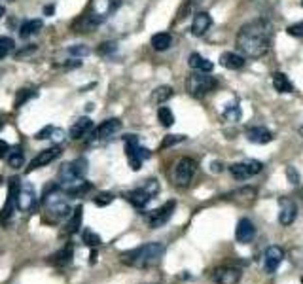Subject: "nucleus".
<instances>
[{"label": "nucleus", "instance_id": "obj_11", "mask_svg": "<svg viewBox=\"0 0 303 284\" xmlns=\"http://www.w3.org/2000/svg\"><path fill=\"white\" fill-rule=\"evenodd\" d=\"M59 155H61V148H59V146H51V148H47V150H42L34 159L30 161V165L27 167V172H30V170L34 169H40V167H46L51 161H55Z\"/></svg>", "mask_w": 303, "mask_h": 284}, {"label": "nucleus", "instance_id": "obj_21", "mask_svg": "<svg viewBox=\"0 0 303 284\" xmlns=\"http://www.w3.org/2000/svg\"><path fill=\"white\" fill-rule=\"evenodd\" d=\"M72 256H74V248H72V245H66L65 248H61L57 254L49 258V264L55 265V267H66L72 262Z\"/></svg>", "mask_w": 303, "mask_h": 284}, {"label": "nucleus", "instance_id": "obj_47", "mask_svg": "<svg viewBox=\"0 0 303 284\" xmlns=\"http://www.w3.org/2000/svg\"><path fill=\"white\" fill-rule=\"evenodd\" d=\"M32 51H36V46H28V47H25V49H21V51H17V59L19 57H25V55H28V53H32Z\"/></svg>", "mask_w": 303, "mask_h": 284}, {"label": "nucleus", "instance_id": "obj_35", "mask_svg": "<svg viewBox=\"0 0 303 284\" xmlns=\"http://www.w3.org/2000/svg\"><path fill=\"white\" fill-rule=\"evenodd\" d=\"M68 53L74 57H87L89 55V47L85 46V44H76V46L68 47Z\"/></svg>", "mask_w": 303, "mask_h": 284}, {"label": "nucleus", "instance_id": "obj_14", "mask_svg": "<svg viewBox=\"0 0 303 284\" xmlns=\"http://www.w3.org/2000/svg\"><path fill=\"white\" fill-rule=\"evenodd\" d=\"M212 279L216 284H237L241 281V271L235 267H218L212 273Z\"/></svg>", "mask_w": 303, "mask_h": 284}, {"label": "nucleus", "instance_id": "obj_5", "mask_svg": "<svg viewBox=\"0 0 303 284\" xmlns=\"http://www.w3.org/2000/svg\"><path fill=\"white\" fill-rule=\"evenodd\" d=\"M123 144H125V153H127V159H129L131 169L139 170L142 167V161L150 157V150L142 148L141 144H139V139L135 135H125L123 137Z\"/></svg>", "mask_w": 303, "mask_h": 284}, {"label": "nucleus", "instance_id": "obj_24", "mask_svg": "<svg viewBox=\"0 0 303 284\" xmlns=\"http://www.w3.org/2000/svg\"><path fill=\"white\" fill-rule=\"evenodd\" d=\"M273 87L275 91H279V93H292L294 89V85L288 80V76L281 74V72H275L273 74Z\"/></svg>", "mask_w": 303, "mask_h": 284}, {"label": "nucleus", "instance_id": "obj_33", "mask_svg": "<svg viewBox=\"0 0 303 284\" xmlns=\"http://www.w3.org/2000/svg\"><path fill=\"white\" fill-rule=\"evenodd\" d=\"M15 47L13 44V40L8 36H0V59H4V57H8L11 53V49Z\"/></svg>", "mask_w": 303, "mask_h": 284}, {"label": "nucleus", "instance_id": "obj_16", "mask_svg": "<svg viewBox=\"0 0 303 284\" xmlns=\"http://www.w3.org/2000/svg\"><path fill=\"white\" fill-rule=\"evenodd\" d=\"M125 197H127V201H129L135 208H144L152 201L153 195L142 186V188H137V189H133V191H127Z\"/></svg>", "mask_w": 303, "mask_h": 284}, {"label": "nucleus", "instance_id": "obj_30", "mask_svg": "<svg viewBox=\"0 0 303 284\" xmlns=\"http://www.w3.org/2000/svg\"><path fill=\"white\" fill-rule=\"evenodd\" d=\"M229 172H231V176L237 180H246L250 174H248V169H246V163H233L231 167H229Z\"/></svg>", "mask_w": 303, "mask_h": 284}, {"label": "nucleus", "instance_id": "obj_4", "mask_svg": "<svg viewBox=\"0 0 303 284\" xmlns=\"http://www.w3.org/2000/svg\"><path fill=\"white\" fill-rule=\"evenodd\" d=\"M218 87V82L216 78H212V76H207V72H203V74H191L186 80V91H188L191 97H195V99H203L205 95H208L210 91H214Z\"/></svg>", "mask_w": 303, "mask_h": 284}, {"label": "nucleus", "instance_id": "obj_22", "mask_svg": "<svg viewBox=\"0 0 303 284\" xmlns=\"http://www.w3.org/2000/svg\"><path fill=\"white\" fill-rule=\"evenodd\" d=\"M188 65L191 66V68H195V70H201V72H212V68H214V65H212L208 59L201 57L199 53H191V55H189Z\"/></svg>", "mask_w": 303, "mask_h": 284}, {"label": "nucleus", "instance_id": "obj_46", "mask_svg": "<svg viewBox=\"0 0 303 284\" xmlns=\"http://www.w3.org/2000/svg\"><path fill=\"white\" fill-rule=\"evenodd\" d=\"M120 6H122V0H110V2H108V13L116 11Z\"/></svg>", "mask_w": 303, "mask_h": 284}, {"label": "nucleus", "instance_id": "obj_28", "mask_svg": "<svg viewBox=\"0 0 303 284\" xmlns=\"http://www.w3.org/2000/svg\"><path fill=\"white\" fill-rule=\"evenodd\" d=\"M170 97H172V87H169V85H161V87H157V89L153 91L152 101L161 104V103H165V101H169Z\"/></svg>", "mask_w": 303, "mask_h": 284}, {"label": "nucleus", "instance_id": "obj_9", "mask_svg": "<svg viewBox=\"0 0 303 284\" xmlns=\"http://www.w3.org/2000/svg\"><path fill=\"white\" fill-rule=\"evenodd\" d=\"M174 208H176V203L174 201H167L163 207H159L157 210H153L150 216H148V224L150 227H161L163 224H167L172 216V212H174Z\"/></svg>", "mask_w": 303, "mask_h": 284}, {"label": "nucleus", "instance_id": "obj_44", "mask_svg": "<svg viewBox=\"0 0 303 284\" xmlns=\"http://www.w3.org/2000/svg\"><path fill=\"white\" fill-rule=\"evenodd\" d=\"M51 131H53V127L51 125H46L42 131L36 133V139L38 141H44V139H49V135H51Z\"/></svg>", "mask_w": 303, "mask_h": 284}, {"label": "nucleus", "instance_id": "obj_13", "mask_svg": "<svg viewBox=\"0 0 303 284\" xmlns=\"http://www.w3.org/2000/svg\"><path fill=\"white\" fill-rule=\"evenodd\" d=\"M279 205H281V210H279V222H281L283 226H290V224H294V220L298 216V207H296V203H294L292 199L283 197L279 201Z\"/></svg>", "mask_w": 303, "mask_h": 284}, {"label": "nucleus", "instance_id": "obj_45", "mask_svg": "<svg viewBox=\"0 0 303 284\" xmlns=\"http://www.w3.org/2000/svg\"><path fill=\"white\" fill-rule=\"evenodd\" d=\"M9 150H11V148H9L8 142L0 141V159H4V157L8 155V151H9Z\"/></svg>", "mask_w": 303, "mask_h": 284}, {"label": "nucleus", "instance_id": "obj_36", "mask_svg": "<svg viewBox=\"0 0 303 284\" xmlns=\"http://www.w3.org/2000/svg\"><path fill=\"white\" fill-rule=\"evenodd\" d=\"M72 167L82 178H85V172H87V159L85 157H78L76 161H72Z\"/></svg>", "mask_w": 303, "mask_h": 284}, {"label": "nucleus", "instance_id": "obj_23", "mask_svg": "<svg viewBox=\"0 0 303 284\" xmlns=\"http://www.w3.org/2000/svg\"><path fill=\"white\" fill-rule=\"evenodd\" d=\"M42 19H27V21H23L21 23V38H28V36H32V34H36V32H40V28H42Z\"/></svg>", "mask_w": 303, "mask_h": 284}, {"label": "nucleus", "instance_id": "obj_26", "mask_svg": "<svg viewBox=\"0 0 303 284\" xmlns=\"http://www.w3.org/2000/svg\"><path fill=\"white\" fill-rule=\"evenodd\" d=\"M82 218H84V207L80 205V207L74 208L72 216H70L68 224H66V233H68V235L78 233V229H80V226H82Z\"/></svg>", "mask_w": 303, "mask_h": 284}, {"label": "nucleus", "instance_id": "obj_8", "mask_svg": "<svg viewBox=\"0 0 303 284\" xmlns=\"http://www.w3.org/2000/svg\"><path fill=\"white\" fill-rule=\"evenodd\" d=\"M17 191H19V180L11 178L9 180V186H8V199H6V205H4L2 210H0V222H2V224L9 222V220H11V214H13V208H17L15 207Z\"/></svg>", "mask_w": 303, "mask_h": 284}, {"label": "nucleus", "instance_id": "obj_18", "mask_svg": "<svg viewBox=\"0 0 303 284\" xmlns=\"http://www.w3.org/2000/svg\"><path fill=\"white\" fill-rule=\"evenodd\" d=\"M122 129V122L118 120V118H110V120H104L97 129H95L93 137L97 135V139H110L112 135Z\"/></svg>", "mask_w": 303, "mask_h": 284}, {"label": "nucleus", "instance_id": "obj_52", "mask_svg": "<svg viewBox=\"0 0 303 284\" xmlns=\"http://www.w3.org/2000/svg\"><path fill=\"white\" fill-rule=\"evenodd\" d=\"M0 129H2V122H0Z\"/></svg>", "mask_w": 303, "mask_h": 284}, {"label": "nucleus", "instance_id": "obj_2", "mask_svg": "<svg viewBox=\"0 0 303 284\" xmlns=\"http://www.w3.org/2000/svg\"><path fill=\"white\" fill-rule=\"evenodd\" d=\"M165 254V246L161 243H146L142 246H137L129 252H123L122 262L125 265H131L137 269H150L161 262Z\"/></svg>", "mask_w": 303, "mask_h": 284}, {"label": "nucleus", "instance_id": "obj_31", "mask_svg": "<svg viewBox=\"0 0 303 284\" xmlns=\"http://www.w3.org/2000/svg\"><path fill=\"white\" fill-rule=\"evenodd\" d=\"M82 239H84L85 245L91 246V248H97V246L103 243L101 235H97V233H95V231H91V229H84V233H82Z\"/></svg>", "mask_w": 303, "mask_h": 284}, {"label": "nucleus", "instance_id": "obj_1", "mask_svg": "<svg viewBox=\"0 0 303 284\" xmlns=\"http://www.w3.org/2000/svg\"><path fill=\"white\" fill-rule=\"evenodd\" d=\"M273 38V25L267 19H256L252 23H246L237 34V47L245 57H264L269 51Z\"/></svg>", "mask_w": 303, "mask_h": 284}, {"label": "nucleus", "instance_id": "obj_25", "mask_svg": "<svg viewBox=\"0 0 303 284\" xmlns=\"http://www.w3.org/2000/svg\"><path fill=\"white\" fill-rule=\"evenodd\" d=\"M170 44H172V36L169 32H157V34L152 36V47L155 51H165L170 47Z\"/></svg>", "mask_w": 303, "mask_h": 284}, {"label": "nucleus", "instance_id": "obj_40", "mask_svg": "<svg viewBox=\"0 0 303 284\" xmlns=\"http://www.w3.org/2000/svg\"><path fill=\"white\" fill-rule=\"evenodd\" d=\"M182 141H184V137H182V135H169L165 141L161 142V148H167V146H172V144L182 142Z\"/></svg>", "mask_w": 303, "mask_h": 284}, {"label": "nucleus", "instance_id": "obj_50", "mask_svg": "<svg viewBox=\"0 0 303 284\" xmlns=\"http://www.w3.org/2000/svg\"><path fill=\"white\" fill-rule=\"evenodd\" d=\"M97 262V250H93L91 252V258H89V264H95Z\"/></svg>", "mask_w": 303, "mask_h": 284}, {"label": "nucleus", "instance_id": "obj_53", "mask_svg": "<svg viewBox=\"0 0 303 284\" xmlns=\"http://www.w3.org/2000/svg\"><path fill=\"white\" fill-rule=\"evenodd\" d=\"M302 284H303V279H302Z\"/></svg>", "mask_w": 303, "mask_h": 284}, {"label": "nucleus", "instance_id": "obj_34", "mask_svg": "<svg viewBox=\"0 0 303 284\" xmlns=\"http://www.w3.org/2000/svg\"><path fill=\"white\" fill-rule=\"evenodd\" d=\"M32 97H36V89H21L15 97V108L19 106H23V104L27 103L28 99H32Z\"/></svg>", "mask_w": 303, "mask_h": 284}, {"label": "nucleus", "instance_id": "obj_37", "mask_svg": "<svg viewBox=\"0 0 303 284\" xmlns=\"http://www.w3.org/2000/svg\"><path fill=\"white\" fill-rule=\"evenodd\" d=\"M112 201H114L112 193H106V191H104V193H99V195L95 197V205H97V207H106V205H110Z\"/></svg>", "mask_w": 303, "mask_h": 284}, {"label": "nucleus", "instance_id": "obj_6", "mask_svg": "<svg viewBox=\"0 0 303 284\" xmlns=\"http://www.w3.org/2000/svg\"><path fill=\"white\" fill-rule=\"evenodd\" d=\"M195 170H197V163L191 157H182L174 167V182L178 186H188L191 178L195 176Z\"/></svg>", "mask_w": 303, "mask_h": 284}, {"label": "nucleus", "instance_id": "obj_32", "mask_svg": "<svg viewBox=\"0 0 303 284\" xmlns=\"http://www.w3.org/2000/svg\"><path fill=\"white\" fill-rule=\"evenodd\" d=\"M224 116H226L229 122H239L241 120V106L239 103H231L224 108Z\"/></svg>", "mask_w": 303, "mask_h": 284}, {"label": "nucleus", "instance_id": "obj_15", "mask_svg": "<svg viewBox=\"0 0 303 284\" xmlns=\"http://www.w3.org/2000/svg\"><path fill=\"white\" fill-rule=\"evenodd\" d=\"M93 133H95L93 122H91L89 118H80V120L70 127V139L82 141L87 135H93Z\"/></svg>", "mask_w": 303, "mask_h": 284}, {"label": "nucleus", "instance_id": "obj_7", "mask_svg": "<svg viewBox=\"0 0 303 284\" xmlns=\"http://www.w3.org/2000/svg\"><path fill=\"white\" fill-rule=\"evenodd\" d=\"M36 205V189L30 182H23L19 186L17 191V201H15V207L21 210V212H30Z\"/></svg>", "mask_w": 303, "mask_h": 284}, {"label": "nucleus", "instance_id": "obj_51", "mask_svg": "<svg viewBox=\"0 0 303 284\" xmlns=\"http://www.w3.org/2000/svg\"><path fill=\"white\" fill-rule=\"evenodd\" d=\"M2 15H4V8H2V6H0V17H2Z\"/></svg>", "mask_w": 303, "mask_h": 284}, {"label": "nucleus", "instance_id": "obj_49", "mask_svg": "<svg viewBox=\"0 0 303 284\" xmlns=\"http://www.w3.org/2000/svg\"><path fill=\"white\" fill-rule=\"evenodd\" d=\"M212 170H214V172H220V170H222V165H220L218 161H214V163H212Z\"/></svg>", "mask_w": 303, "mask_h": 284}, {"label": "nucleus", "instance_id": "obj_48", "mask_svg": "<svg viewBox=\"0 0 303 284\" xmlns=\"http://www.w3.org/2000/svg\"><path fill=\"white\" fill-rule=\"evenodd\" d=\"M53 11H55V8H53V6H46V8H44V13H46V15H51Z\"/></svg>", "mask_w": 303, "mask_h": 284}, {"label": "nucleus", "instance_id": "obj_12", "mask_svg": "<svg viewBox=\"0 0 303 284\" xmlns=\"http://www.w3.org/2000/svg\"><path fill=\"white\" fill-rule=\"evenodd\" d=\"M254 235H256L254 224H252L248 218H241V220L237 222V227H235L237 243H241V245H248V243H252Z\"/></svg>", "mask_w": 303, "mask_h": 284}, {"label": "nucleus", "instance_id": "obj_27", "mask_svg": "<svg viewBox=\"0 0 303 284\" xmlns=\"http://www.w3.org/2000/svg\"><path fill=\"white\" fill-rule=\"evenodd\" d=\"M6 159H8L9 167L19 169V167H23V163H25V153H23V150H21V148H13V150L8 151Z\"/></svg>", "mask_w": 303, "mask_h": 284}, {"label": "nucleus", "instance_id": "obj_54", "mask_svg": "<svg viewBox=\"0 0 303 284\" xmlns=\"http://www.w3.org/2000/svg\"><path fill=\"white\" fill-rule=\"evenodd\" d=\"M302 2H303V0H302Z\"/></svg>", "mask_w": 303, "mask_h": 284}, {"label": "nucleus", "instance_id": "obj_42", "mask_svg": "<svg viewBox=\"0 0 303 284\" xmlns=\"http://www.w3.org/2000/svg\"><path fill=\"white\" fill-rule=\"evenodd\" d=\"M49 139L55 142V146H57L61 141H65V131H63V129H57V127H53V131H51V135H49Z\"/></svg>", "mask_w": 303, "mask_h": 284}, {"label": "nucleus", "instance_id": "obj_20", "mask_svg": "<svg viewBox=\"0 0 303 284\" xmlns=\"http://www.w3.org/2000/svg\"><path fill=\"white\" fill-rule=\"evenodd\" d=\"M220 63L222 66H226L229 70H239V68H243L245 66V55H241V53H235V51H226V53H222L220 55Z\"/></svg>", "mask_w": 303, "mask_h": 284}, {"label": "nucleus", "instance_id": "obj_17", "mask_svg": "<svg viewBox=\"0 0 303 284\" xmlns=\"http://www.w3.org/2000/svg\"><path fill=\"white\" fill-rule=\"evenodd\" d=\"M210 25H212L210 13H208V11H199V13L193 15V21H191V32H193L195 36H203L208 28H210Z\"/></svg>", "mask_w": 303, "mask_h": 284}, {"label": "nucleus", "instance_id": "obj_10", "mask_svg": "<svg viewBox=\"0 0 303 284\" xmlns=\"http://www.w3.org/2000/svg\"><path fill=\"white\" fill-rule=\"evenodd\" d=\"M284 260V250L281 246H269L267 250H265V256H264V269L267 275H273L277 269H279V265L283 264Z\"/></svg>", "mask_w": 303, "mask_h": 284}, {"label": "nucleus", "instance_id": "obj_43", "mask_svg": "<svg viewBox=\"0 0 303 284\" xmlns=\"http://www.w3.org/2000/svg\"><path fill=\"white\" fill-rule=\"evenodd\" d=\"M288 34H292V36H303V23L290 25V27H288Z\"/></svg>", "mask_w": 303, "mask_h": 284}, {"label": "nucleus", "instance_id": "obj_41", "mask_svg": "<svg viewBox=\"0 0 303 284\" xmlns=\"http://www.w3.org/2000/svg\"><path fill=\"white\" fill-rule=\"evenodd\" d=\"M286 176H288V182L300 184V172L294 169V167H286Z\"/></svg>", "mask_w": 303, "mask_h": 284}, {"label": "nucleus", "instance_id": "obj_38", "mask_svg": "<svg viewBox=\"0 0 303 284\" xmlns=\"http://www.w3.org/2000/svg\"><path fill=\"white\" fill-rule=\"evenodd\" d=\"M245 163H246V169H248V174H250V176H252V174H258V172H262V169H264V165L256 159L245 161Z\"/></svg>", "mask_w": 303, "mask_h": 284}, {"label": "nucleus", "instance_id": "obj_3", "mask_svg": "<svg viewBox=\"0 0 303 284\" xmlns=\"http://www.w3.org/2000/svg\"><path fill=\"white\" fill-rule=\"evenodd\" d=\"M42 207H44V212L49 216V222L65 220L70 214L68 193L59 184L47 186L46 191H44V197H42Z\"/></svg>", "mask_w": 303, "mask_h": 284}, {"label": "nucleus", "instance_id": "obj_29", "mask_svg": "<svg viewBox=\"0 0 303 284\" xmlns=\"http://www.w3.org/2000/svg\"><path fill=\"white\" fill-rule=\"evenodd\" d=\"M157 120L163 127H170L174 123V114L170 112V108H167V106H161L157 110Z\"/></svg>", "mask_w": 303, "mask_h": 284}, {"label": "nucleus", "instance_id": "obj_39", "mask_svg": "<svg viewBox=\"0 0 303 284\" xmlns=\"http://www.w3.org/2000/svg\"><path fill=\"white\" fill-rule=\"evenodd\" d=\"M116 49H118L116 42H104V44L99 46V53H101V55H112Z\"/></svg>", "mask_w": 303, "mask_h": 284}, {"label": "nucleus", "instance_id": "obj_19", "mask_svg": "<svg viewBox=\"0 0 303 284\" xmlns=\"http://www.w3.org/2000/svg\"><path fill=\"white\" fill-rule=\"evenodd\" d=\"M246 139L252 144H267L273 141V133L265 127H248L246 129Z\"/></svg>", "mask_w": 303, "mask_h": 284}]
</instances>
